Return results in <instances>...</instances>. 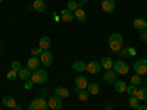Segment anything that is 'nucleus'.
<instances>
[{"instance_id": "obj_1", "label": "nucleus", "mask_w": 147, "mask_h": 110, "mask_svg": "<svg viewBox=\"0 0 147 110\" xmlns=\"http://www.w3.org/2000/svg\"><path fill=\"white\" fill-rule=\"evenodd\" d=\"M124 47V38H122V35L118 34V32H113L112 35L109 37V48L112 52H119L121 48Z\"/></svg>"}, {"instance_id": "obj_2", "label": "nucleus", "mask_w": 147, "mask_h": 110, "mask_svg": "<svg viewBox=\"0 0 147 110\" xmlns=\"http://www.w3.org/2000/svg\"><path fill=\"white\" fill-rule=\"evenodd\" d=\"M34 84L37 85H43L46 81H47V72L43 70V69H37L31 73V78H30Z\"/></svg>"}, {"instance_id": "obj_3", "label": "nucleus", "mask_w": 147, "mask_h": 110, "mask_svg": "<svg viewBox=\"0 0 147 110\" xmlns=\"http://www.w3.org/2000/svg\"><path fill=\"white\" fill-rule=\"evenodd\" d=\"M47 109H49V104L43 97H37L28 106V110H47Z\"/></svg>"}, {"instance_id": "obj_4", "label": "nucleus", "mask_w": 147, "mask_h": 110, "mask_svg": "<svg viewBox=\"0 0 147 110\" xmlns=\"http://www.w3.org/2000/svg\"><path fill=\"white\" fill-rule=\"evenodd\" d=\"M132 69H134V72H136L137 75L143 76L144 73H147V59H138L137 62L134 63Z\"/></svg>"}, {"instance_id": "obj_5", "label": "nucleus", "mask_w": 147, "mask_h": 110, "mask_svg": "<svg viewBox=\"0 0 147 110\" xmlns=\"http://www.w3.org/2000/svg\"><path fill=\"white\" fill-rule=\"evenodd\" d=\"M116 73H119V75H127L128 70H129V66L124 62V60H116V62H113V68H112Z\"/></svg>"}, {"instance_id": "obj_6", "label": "nucleus", "mask_w": 147, "mask_h": 110, "mask_svg": "<svg viewBox=\"0 0 147 110\" xmlns=\"http://www.w3.org/2000/svg\"><path fill=\"white\" fill-rule=\"evenodd\" d=\"M74 85H75V91H77V93L81 91V90H87V87H88V79L85 78V76H82V75H80V76L75 78V82H74Z\"/></svg>"}, {"instance_id": "obj_7", "label": "nucleus", "mask_w": 147, "mask_h": 110, "mask_svg": "<svg viewBox=\"0 0 147 110\" xmlns=\"http://www.w3.org/2000/svg\"><path fill=\"white\" fill-rule=\"evenodd\" d=\"M103 81L107 84V85H113L116 81H118V73L113 70V69H109L105 72V76H103Z\"/></svg>"}, {"instance_id": "obj_8", "label": "nucleus", "mask_w": 147, "mask_h": 110, "mask_svg": "<svg viewBox=\"0 0 147 110\" xmlns=\"http://www.w3.org/2000/svg\"><path fill=\"white\" fill-rule=\"evenodd\" d=\"M47 104H49V107H50L52 110H60L62 109V99L57 97V95H53V97L49 99Z\"/></svg>"}, {"instance_id": "obj_9", "label": "nucleus", "mask_w": 147, "mask_h": 110, "mask_svg": "<svg viewBox=\"0 0 147 110\" xmlns=\"http://www.w3.org/2000/svg\"><path fill=\"white\" fill-rule=\"evenodd\" d=\"M40 62H41V65H44V66H50V65L53 63V54L49 52V50H44V52L40 54Z\"/></svg>"}, {"instance_id": "obj_10", "label": "nucleus", "mask_w": 147, "mask_h": 110, "mask_svg": "<svg viewBox=\"0 0 147 110\" xmlns=\"http://www.w3.org/2000/svg\"><path fill=\"white\" fill-rule=\"evenodd\" d=\"M40 65H41V62H40V59L37 57V56H31V57L28 59V63H27V66H28V69H30L31 72L37 70V69L40 68Z\"/></svg>"}, {"instance_id": "obj_11", "label": "nucleus", "mask_w": 147, "mask_h": 110, "mask_svg": "<svg viewBox=\"0 0 147 110\" xmlns=\"http://www.w3.org/2000/svg\"><path fill=\"white\" fill-rule=\"evenodd\" d=\"M102 9L105 13H112L115 10V0H102Z\"/></svg>"}, {"instance_id": "obj_12", "label": "nucleus", "mask_w": 147, "mask_h": 110, "mask_svg": "<svg viewBox=\"0 0 147 110\" xmlns=\"http://www.w3.org/2000/svg\"><path fill=\"white\" fill-rule=\"evenodd\" d=\"M100 69H102L100 63L96 62V60H91L90 63H87V68H85V70H87L88 73H93V75H94V73H99Z\"/></svg>"}, {"instance_id": "obj_13", "label": "nucleus", "mask_w": 147, "mask_h": 110, "mask_svg": "<svg viewBox=\"0 0 147 110\" xmlns=\"http://www.w3.org/2000/svg\"><path fill=\"white\" fill-rule=\"evenodd\" d=\"M60 18H62V21L63 22H72L74 21V12H71V10H68V9H62V12H60Z\"/></svg>"}, {"instance_id": "obj_14", "label": "nucleus", "mask_w": 147, "mask_h": 110, "mask_svg": "<svg viewBox=\"0 0 147 110\" xmlns=\"http://www.w3.org/2000/svg\"><path fill=\"white\" fill-rule=\"evenodd\" d=\"M146 25H147V21H144L143 18H137V19H134V22H132V27L136 28L137 31L146 30Z\"/></svg>"}, {"instance_id": "obj_15", "label": "nucleus", "mask_w": 147, "mask_h": 110, "mask_svg": "<svg viewBox=\"0 0 147 110\" xmlns=\"http://www.w3.org/2000/svg\"><path fill=\"white\" fill-rule=\"evenodd\" d=\"M38 46L43 48V50H49V48H50V46H52V40H50V37H46V35H44V37H41Z\"/></svg>"}, {"instance_id": "obj_16", "label": "nucleus", "mask_w": 147, "mask_h": 110, "mask_svg": "<svg viewBox=\"0 0 147 110\" xmlns=\"http://www.w3.org/2000/svg\"><path fill=\"white\" fill-rule=\"evenodd\" d=\"M18 78H21V79H24V81L30 79V78H31V70H30L28 68H21V69L18 70Z\"/></svg>"}, {"instance_id": "obj_17", "label": "nucleus", "mask_w": 147, "mask_h": 110, "mask_svg": "<svg viewBox=\"0 0 147 110\" xmlns=\"http://www.w3.org/2000/svg\"><path fill=\"white\" fill-rule=\"evenodd\" d=\"M16 104H18V103H16V100L13 99V97H10V95H5V97H3V106L10 107V109H15Z\"/></svg>"}, {"instance_id": "obj_18", "label": "nucleus", "mask_w": 147, "mask_h": 110, "mask_svg": "<svg viewBox=\"0 0 147 110\" xmlns=\"http://www.w3.org/2000/svg\"><path fill=\"white\" fill-rule=\"evenodd\" d=\"M32 7L35 12H38V13H43V12L46 10V3L43 2V0H35V2L32 3Z\"/></svg>"}, {"instance_id": "obj_19", "label": "nucleus", "mask_w": 147, "mask_h": 110, "mask_svg": "<svg viewBox=\"0 0 147 110\" xmlns=\"http://www.w3.org/2000/svg\"><path fill=\"white\" fill-rule=\"evenodd\" d=\"M55 94L57 97H60V99H68L69 97V91L66 88H63V87H56L55 88Z\"/></svg>"}, {"instance_id": "obj_20", "label": "nucleus", "mask_w": 147, "mask_h": 110, "mask_svg": "<svg viewBox=\"0 0 147 110\" xmlns=\"http://www.w3.org/2000/svg\"><path fill=\"white\" fill-rule=\"evenodd\" d=\"M74 16H75V19L80 21V22H84L85 19H87V13H85L84 9H77L75 12H74Z\"/></svg>"}, {"instance_id": "obj_21", "label": "nucleus", "mask_w": 147, "mask_h": 110, "mask_svg": "<svg viewBox=\"0 0 147 110\" xmlns=\"http://www.w3.org/2000/svg\"><path fill=\"white\" fill-rule=\"evenodd\" d=\"M100 66H102L103 69H106V70L112 69V68H113V60L110 59V57H103L102 62H100Z\"/></svg>"}, {"instance_id": "obj_22", "label": "nucleus", "mask_w": 147, "mask_h": 110, "mask_svg": "<svg viewBox=\"0 0 147 110\" xmlns=\"http://www.w3.org/2000/svg\"><path fill=\"white\" fill-rule=\"evenodd\" d=\"M136 97L138 99V101L147 100V88H138V90L136 91Z\"/></svg>"}, {"instance_id": "obj_23", "label": "nucleus", "mask_w": 147, "mask_h": 110, "mask_svg": "<svg viewBox=\"0 0 147 110\" xmlns=\"http://www.w3.org/2000/svg\"><path fill=\"white\" fill-rule=\"evenodd\" d=\"M113 85H115V91H116V93H119V94L127 91V84H125L124 81H116Z\"/></svg>"}, {"instance_id": "obj_24", "label": "nucleus", "mask_w": 147, "mask_h": 110, "mask_svg": "<svg viewBox=\"0 0 147 110\" xmlns=\"http://www.w3.org/2000/svg\"><path fill=\"white\" fill-rule=\"evenodd\" d=\"M87 91H88L90 94L96 95V94H99V91H100V87H99V85H97L96 82H88V87H87Z\"/></svg>"}, {"instance_id": "obj_25", "label": "nucleus", "mask_w": 147, "mask_h": 110, "mask_svg": "<svg viewBox=\"0 0 147 110\" xmlns=\"http://www.w3.org/2000/svg\"><path fill=\"white\" fill-rule=\"evenodd\" d=\"M72 68H74V70H77V72H84L85 68H87V65H85L84 62H81V60H77V62H74Z\"/></svg>"}, {"instance_id": "obj_26", "label": "nucleus", "mask_w": 147, "mask_h": 110, "mask_svg": "<svg viewBox=\"0 0 147 110\" xmlns=\"http://www.w3.org/2000/svg\"><path fill=\"white\" fill-rule=\"evenodd\" d=\"M78 97H80L81 101H87L88 97H90V93L87 90H81V91H78Z\"/></svg>"}, {"instance_id": "obj_27", "label": "nucleus", "mask_w": 147, "mask_h": 110, "mask_svg": "<svg viewBox=\"0 0 147 110\" xmlns=\"http://www.w3.org/2000/svg\"><path fill=\"white\" fill-rule=\"evenodd\" d=\"M129 106H131L132 109H138L140 101H138V99H137L136 95H131V97H129Z\"/></svg>"}, {"instance_id": "obj_28", "label": "nucleus", "mask_w": 147, "mask_h": 110, "mask_svg": "<svg viewBox=\"0 0 147 110\" xmlns=\"http://www.w3.org/2000/svg\"><path fill=\"white\" fill-rule=\"evenodd\" d=\"M129 81H131V85H136V87H137V85H140V84H141V81H143V79H141V76H140V75H137V73H136V75H132V76H131V79H129Z\"/></svg>"}, {"instance_id": "obj_29", "label": "nucleus", "mask_w": 147, "mask_h": 110, "mask_svg": "<svg viewBox=\"0 0 147 110\" xmlns=\"http://www.w3.org/2000/svg\"><path fill=\"white\" fill-rule=\"evenodd\" d=\"M78 9V3L75 2V0H69L68 2V10L74 12V10H77Z\"/></svg>"}, {"instance_id": "obj_30", "label": "nucleus", "mask_w": 147, "mask_h": 110, "mask_svg": "<svg viewBox=\"0 0 147 110\" xmlns=\"http://www.w3.org/2000/svg\"><path fill=\"white\" fill-rule=\"evenodd\" d=\"M43 52H44V50H43L40 46H38V47H32V48H31V56H40Z\"/></svg>"}, {"instance_id": "obj_31", "label": "nucleus", "mask_w": 147, "mask_h": 110, "mask_svg": "<svg viewBox=\"0 0 147 110\" xmlns=\"http://www.w3.org/2000/svg\"><path fill=\"white\" fill-rule=\"evenodd\" d=\"M16 78H18V72H16V70L12 69V70L7 72V79H9V81H15Z\"/></svg>"}, {"instance_id": "obj_32", "label": "nucleus", "mask_w": 147, "mask_h": 110, "mask_svg": "<svg viewBox=\"0 0 147 110\" xmlns=\"http://www.w3.org/2000/svg\"><path fill=\"white\" fill-rule=\"evenodd\" d=\"M136 91H137V87H136V85H129V87H127V94L131 97V95H136Z\"/></svg>"}, {"instance_id": "obj_33", "label": "nucleus", "mask_w": 147, "mask_h": 110, "mask_svg": "<svg viewBox=\"0 0 147 110\" xmlns=\"http://www.w3.org/2000/svg\"><path fill=\"white\" fill-rule=\"evenodd\" d=\"M119 56H121V57H129V54H128V47H122L121 50H119Z\"/></svg>"}, {"instance_id": "obj_34", "label": "nucleus", "mask_w": 147, "mask_h": 110, "mask_svg": "<svg viewBox=\"0 0 147 110\" xmlns=\"http://www.w3.org/2000/svg\"><path fill=\"white\" fill-rule=\"evenodd\" d=\"M32 85H35L31 79H27L25 82H24V88H25V90H31L32 88Z\"/></svg>"}, {"instance_id": "obj_35", "label": "nucleus", "mask_w": 147, "mask_h": 110, "mask_svg": "<svg viewBox=\"0 0 147 110\" xmlns=\"http://www.w3.org/2000/svg\"><path fill=\"white\" fill-rule=\"evenodd\" d=\"M140 40H141V41H144V43H147V30L140 31Z\"/></svg>"}, {"instance_id": "obj_36", "label": "nucleus", "mask_w": 147, "mask_h": 110, "mask_svg": "<svg viewBox=\"0 0 147 110\" xmlns=\"http://www.w3.org/2000/svg\"><path fill=\"white\" fill-rule=\"evenodd\" d=\"M12 69L18 72V70L21 69V62H18V60H15V62H12Z\"/></svg>"}, {"instance_id": "obj_37", "label": "nucleus", "mask_w": 147, "mask_h": 110, "mask_svg": "<svg viewBox=\"0 0 147 110\" xmlns=\"http://www.w3.org/2000/svg\"><path fill=\"white\" fill-rule=\"evenodd\" d=\"M136 48H134V47H128V54H129V57L131 56H136Z\"/></svg>"}, {"instance_id": "obj_38", "label": "nucleus", "mask_w": 147, "mask_h": 110, "mask_svg": "<svg viewBox=\"0 0 147 110\" xmlns=\"http://www.w3.org/2000/svg\"><path fill=\"white\" fill-rule=\"evenodd\" d=\"M46 95H47V90H46V88H43V90L40 91V95H38V97H43V99H44Z\"/></svg>"}, {"instance_id": "obj_39", "label": "nucleus", "mask_w": 147, "mask_h": 110, "mask_svg": "<svg viewBox=\"0 0 147 110\" xmlns=\"http://www.w3.org/2000/svg\"><path fill=\"white\" fill-rule=\"evenodd\" d=\"M105 110H113V104H112V103H107V104L105 106Z\"/></svg>"}, {"instance_id": "obj_40", "label": "nucleus", "mask_w": 147, "mask_h": 110, "mask_svg": "<svg viewBox=\"0 0 147 110\" xmlns=\"http://www.w3.org/2000/svg\"><path fill=\"white\" fill-rule=\"evenodd\" d=\"M137 110H147V106H146V104H140Z\"/></svg>"}, {"instance_id": "obj_41", "label": "nucleus", "mask_w": 147, "mask_h": 110, "mask_svg": "<svg viewBox=\"0 0 147 110\" xmlns=\"http://www.w3.org/2000/svg\"><path fill=\"white\" fill-rule=\"evenodd\" d=\"M15 110H22V107H21L19 104H16V106H15Z\"/></svg>"}, {"instance_id": "obj_42", "label": "nucleus", "mask_w": 147, "mask_h": 110, "mask_svg": "<svg viewBox=\"0 0 147 110\" xmlns=\"http://www.w3.org/2000/svg\"><path fill=\"white\" fill-rule=\"evenodd\" d=\"M87 2H88V0H81V3H82V5H84V3H87Z\"/></svg>"}, {"instance_id": "obj_43", "label": "nucleus", "mask_w": 147, "mask_h": 110, "mask_svg": "<svg viewBox=\"0 0 147 110\" xmlns=\"http://www.w3.org/2000/svg\"><path fill=\"white\" fill-rule=\"evenodd\" d=\"M146 85H147V79H146Z\"/></svg>"}, {"instance_id": "obj_44", "label": "nucleus", "mask_w": 147, "mask_h": 110, "mask_svg": "<svg viewBox=\"0 0 147 110\" xmlns=\"http://www.w3.org/2000/svg\"><path fill=\"white\" fill-rule=\"evenodd\" d=\"M146 106H147V100H146Z\"/></svg>"}, {"instance_id": "obj_45", "label": "nucleus", "mask_w": 147, "mask_h": 110, "mask_svg": "<svg viewBox=\"0 0 147 110\" xmlns=\"http://www.w3.org/2000/svg\"><path fill=\"white\" fill-rule=\"evenodd\" d=\"M0 50H2V46H0Z\"/></svg>"}, {"instance_id": "obj_46", "label": "nucleus", "mask_w": 147, "mask_h": 110, "mask_svg": "<svg viewBox=\"0 0 147 110\" xmlns=\"http://www.w3.org/2000/svg\"><path fill=\"white\" fill-rule=\"evenodd\" d=\"M2 2H3V0H0V3H2Z\"/></svg>"}, {"instance_id": "obj_47", "label": "nucleus", "mask_w": 147, "mask_h": 110, "mask_svg": "<svg viewBox=\"0 0 147 110\" xmlns=\"http://www.w3.org/2000/svg\"><path fill=\"white\" fill-rule=\"evenodd\" d=\"M146 30H147V25H146Z\"/></svg>"}]
</instances>
